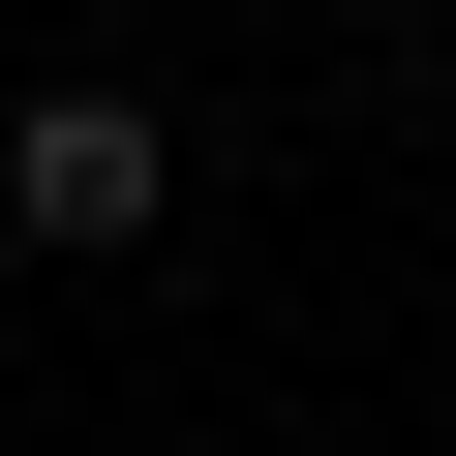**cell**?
Returning <instances> with one entry per match:
<instances>
[{"mask_svg":"<svg viewBox=\"0 0 456 456\" xmlns=\"http://www.w3.org/2000/svg\"><path fill=\"white\" fill-rule=\"evenodd\" d=\"M395 31H456V0H395Z\"/></svg>","mask_w":456,"mask_h":456,"instance_id":"2","label":"cell"},{"mask_svg":"<svg viewBox=\"0 0 456 456\" xmlns=\"http://www.w3.org/2000/svg\"><path fill=\"white\" fill-rule=\"evenodd\" d=\"M152 213H183V122H152L122 61H31V92H0V244H61V274H122Z\"/></svg>","mask_w":456,"mask_h":456,"instance_id":"1","label":"cell"}]
</instances>
